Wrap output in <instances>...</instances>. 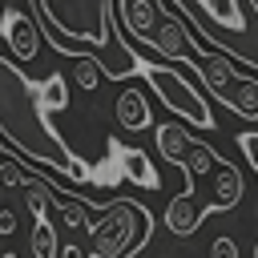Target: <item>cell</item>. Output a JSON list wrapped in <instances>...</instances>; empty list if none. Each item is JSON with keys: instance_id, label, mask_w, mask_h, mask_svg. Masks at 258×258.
<instances>
[{"instance_id": "obj_1", "label": "cell", "mask_w": 258, "mask_h": 258, "mask_svg": "<svg viewBox=\"0 0 258 258\" xmlns=\"http://www.w3.org/2000/svg\"><path fill=\"white\" fill-rule=\"evenodd\" d=\"M48 113H52V105L44 97V81H32L16 56H0V137L28 161H40V165L64 173L69 181L85 185L89 165L64 145V137L52 129Z\"/></svg>"}, {"instance_id": "obj_2", "label": "cell", "mask_w": 258, "mask_h": 258, "mask_svg": "<svg viewBox=\"0 0 258 258\" xmlns=\"http://www.w3.org/2000/svg\"><path fill=\"white\" fill-rule=\"evenodd\" d=\"M36 20L56 52L64 56H97L109 81H125L141 73V56L121 40L113 0H32Z\"/></svg>"}, {"instance_id": "obj_3", "label": "cell", "mask_w": 258, "mask_h": 258, "mask_svg": "<svg viewBox=\"0 0 258 258\" xmlns=\"http://www.w3.org/2000/svg\"><path fill=\"white\" fill-rule=\"evenodd\" d=\"M194 32L258 73V0H173Z\"/></svg>"}, {"instance_id": "obj_4", "label": "cell", "mask_w": 258, "mask_h": 258, "mask_svg": "<svg viewBox=\"0 0 258 258\" xmlns=\"http://www.w3.org/2000/svg\"><path fill=\"white\" fill-rule=\"evenodd\" d=\"M117 8V24L125 32V40H141L145 48H153L157 56H169V60H181V64H194V60H206L214 48H206L202 40H194L185 16L177 20L169 8H161L157 0H113Z\"/></svg>"}, {"instance_id": "obj_5", "label": "cell", "mask_w": 258, "mask_h": 258, "mask_svg": "<svg viewBox=\"0 0 258 258\" xmlns=\"http://www.w3.org/2000/svg\"><path fill=\"white\" fill-rule=\"evenodd\" d=\"M149 210L141 202H129V198H113L109 206H101V218H97V230L89 234L93 246L89 254L93 258H133L145 242H149Z\"/></svg>"}, {"instance_id": "obj_6", "label": "cell", "mask_w": 258, "mask_h": 258, "mask_svg": "<svg viewBox=\"0 0 258 258\" xmlns=\"http://www.w3.org/2000/svg\"><path fill=\"white\" fill-rule=\"evenodd\" d=\"M177 64H181V60H169V56L145 60V64H141V77L153 85V93L161 97V105H165L173 117H181V121H189V125H198V129H214L218 121H214V113H210V105H206V93H202V89L194 85V77H185Z\"/></svg>"}, {"instance_id": "obj_7", "label": "cell", "mask_w": 258, "mask_h": 258, "mask_svg": "<svg viewBox=\"0 0 258 258\" xmlns=\"http://www.w3.org/2000/svg\"><path fill=\"white\" fill-rule=\"evenodd\" d=\"M40 20H32V16H24L20 8H4V16H0V36H4V44H8V56H16L20 64H28V60H36V52H40Z\"/></svg>"}, {"instance_id": "obj_8", "label": "cell", "mask_w": 258, "mask_h": 258, "mask_svg": "<svg viewBox=\"0 0 258 258\" xmlns=\"http://www.w3.org/2000/svg\"><path fill=\"white\" fill-rule=\"evenodd\" d=\"M238 198H242V173H238L230 161H222V165L210 173V181H206L202 210H206V214H218V210H230V206H238Z\"/></svg>"}, {"instance_id": "obj_9", "label": "cell", "mask_w": 258, "mask_h": 258, "mask_svg": "<svg viewBox=\"0 0 258 258\" xmlns=\"http://www.w3.org/2000/svg\"><path fill=\"white\" fill-rule=\"evenodd\" d=\"M222 165V157L206 145V141H198V137H189V145H185V153L177 157V169L185 173V189H202V181H210V173Z\"/></svg>"}, {"instance_id": "obj_10", "label": "cell", "mask_w": 258, "mask_h": 258, "mask_svg": "<svg viewBox=\"0 0 258 258\" xmlns=\"http://www.w3.org/2000/svg\"><path fill=\"white\" fill-rule=\"evenodd\" d=\"M202 218H206V210H202V198H198L194 189H181V194L169 198V206H165V226H169V234H177V238L198 234Z\"/></svg>"}, {"instance_id": "obj_11", "label": "cell", "mask_w": 258, "mask_h": 258, "mask_svg": "<svg viewBox=\"0 0 258 258\" xmlns=\"http://www.w3.org/2000/svg\"><path fill=\"white\" fill-rule=\"evenodd\" d=\"M113 113H117V125H121V129H129V133H141V129H149V125H153L149 101H145V93H141L137 85H129V89H121V93H117Z\"/></svg>"}, {"instance_id": "obj_12", "label": "cell", "mask_w": 258, "mask_h": 258, "mask_svg": "<svg viewBox=\"0 0 258 258\" xmlns=\"http://www.w3.org/2000/svg\"><path fill=\"white\" fill-rule=\"evenodd\" d=\"M121 169H125V177H129L133 185H141V189H161V173L153 169L149 153H141V149H125V153H121Z\"/></svg>"}, {"instance_id": "obj_13", "label": "cell", "mask_w": 258, "mask_h": 258, "mask_svg": "<svg viewBox=\"0 0 258 258\" xmlns=\"http://www.w3.org/2000/svg\"><path fill=\"white\" fill-rule=\"evenodd\" d=\"M153 137H157V149H161V157L177 165V157L185 153V145H189V137H194V133H189L181 121H161V125H153Z\"/></svg>"}, {"instance_id": "obj_14", "label": "cell", "mask_w": 258, "mask_h": 258, "mask_svg": "<svg viewBox=\"0 0 258 258\" xmlns=\"http://www.w3.org/2000/svg\"><path fill=\"white\" fill-rule=\"evenodd\" d=\"M73 77H77L81 89H97V81L105 77V69H101L97 56H73Z\"/></svg>"}, {"instance_id": "obj_15", "label": "cell", "mask_w": 258, "mask_h": 258, "mask_svg": "<svg viewBox=\"0 0 258 258\" xmlns=\"http://www.w3.org/2000/svg\"><path fill=\"white\" fill-rule=\"evenodd\" d=\"M44 97L52 109H64L69 105V85H64V73H48L44 77Z\"/></svg>"}, {"instance_id": "obj_16", "label": "cell", "mask_w": 258, "mask_h": 258, "mask_svg": "<svg viewBox=\"0 0 258 258\" xmlns=\"http://www.w3.org/2000/svg\"><path fill=\"white\" fill-rule=\"evenodd\" d=\"M238 149L246 153V161H250V169L258 173V129H246V133H238Z\"/></svg>"}, {"instance_id": "obj_17", "label": "cell", "mask_w": 258, "mask_h": 258, "mask_svg": "<svg viewBox=\"0 0 258 258\" xmlns=\"http://www.w3.org/2000/svg\"><path fill=\"white\" fill-rule=\"evenodd\" d=\"M210 258H238V246H234V238H214V246H210Z\"/></svg>"}, {"instance_id": "obj_18", "label": "cell", "mask_w": 258, "mask_h": 258, "mask_svg": "<svg viewBox=\"0 0 258 258\" xmlns=\"http://www.w3.org/2000/svg\"><path fill=\"white\" fill-rule=\"evenodd\" d=\"M16 230V218H12V210H0V234H12Z\"/></svg>"}, {"instance_id": "obj_19", "label": "cell", "mask_w": 258, "mask_h": 258, "mask_svg": "<svg viewBox=\"0 0 258 258\" xmlns=\"http://www.w3.org/2000/svg\"><path fill=\"white\" fill-rule=\"evenodd\" d=\"M254 258H258V242H254Z\"/></svg>"}]
</instances>
